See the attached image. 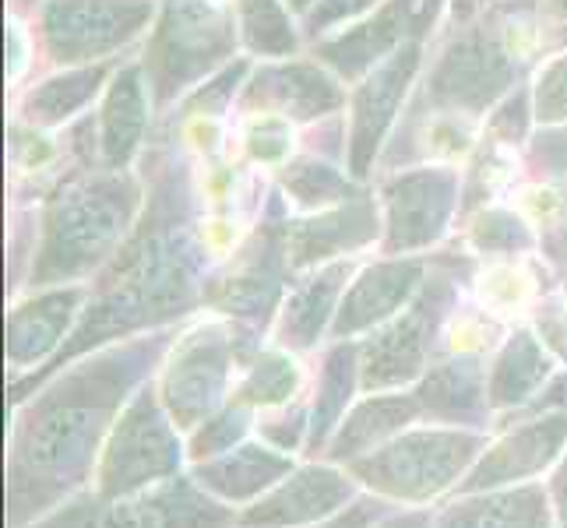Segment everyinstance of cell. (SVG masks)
<instances>
[{"instance_id":"cell-12","label":"cell","mask_w":567,"mask_h":528,"mask_svg":"<svg viewBox=\"0 0 567 528\" xmlns=\"http://www.w3.org/2000/svg\"><path fill=\"white\" fill-rule=\"evenodd\" d=\"M458 208V173L444 166L409 169L384 184V250H423L444 237Z\"/></svg>"},{"instance_id":"cell-45","label":"cell","mask_w":567,"mask_h":528,"mask_svg":"<svg viewBox=\"0 0 567 528\" xmlns=\"http://www.w3.org/2000/svg\"><path fill=\"white\" fill-rule=\"evenodd\" d=\"M533 163L550 173H567V127L543 134L533 148Z\"/></svg>"},{"instance_id":"cell-28","label":"cell","mask_w":567,"mask_h":528,"mask_svg":"<svg viewBox=\"0 0 567 528\" xmlns=\"http://www.w3.org/2000/svg\"><path fill=\"white\" fill-rule=\"evenodd\" d=\"M550 352L533 331H515L497 352L494 370H491V408H525L539 387L550 381Z\"/></svg>"},{"instance_id":"cell-25","label":"cell","mask_w":567,"mask_h":528,"mask_svg":"<svg viewBox=\"0 0 567 528\" xmlns=\"http://www.w3.org/2000/svg\"><path fill=\"white\" fill-rule=\"evenodd\" d=\"M423 416V405L413 395H370L360 405H353L339 423V429L331 434L324 455L331 465H349L370 452H378L388 441H395L405 434L409 423H416Z\"/></svg>"},{"instance_id":"cell-7","label":"cell","mask_w":567,"mask_h":528,"mask_svg":"<svg viewBox=\"0 0 567 528\" xmlns=\"http://www.w3.org/2000/svg\"><path fill=\"white\" fill-rule=\"evenodd\" d=\"M29 528H240V515L205 494L194 476H173L116 500L78 494Z\"/></svg>"},{"instance_id":"cell-37","label":"cell","mask_w":567,"mask_h":528,"mask_svg":"<svg viewBox=\"0 0 567 528\" xmlns=\"http://www.w3.org/2000/svg\"><path fill=\"white\" fill-rule=\"evenodd\" d=\"M244 77H247V64L237 61V64H229L223 68L219 74L212 77V82L198 85L190 95H187V103H184V113H198V116H219L229 103H233V95H237V89L244 85Z\"/></svg>"},{"instance_id":"cell-11","label":"cell","mask_w":567,"mask_h":528,"mask_svg":"<svg viewBox=\"0 0 567 528\" xmlns=\"http://www.w3.org/2000/svg\"><path fill=\"white\" fill-rule=\"evenodd\" d=\"M155 14V0H47L39 32L50 61L64 68L103 64L131 46Z\"/></svg>"},{"instance_id":"cell-20","label":"cell","mask_w":567,"mask_h":528,"mask_svg":"<svg viewBox=\"0 0 567 528\" xmlns=\"http://www.w3.org/2000/svg\"><path fill=\"white\" fill-rule=\"evenodd\" d=\"M420 25H423V0H384L360 25L318 43L315 53L339 77H363L381 61H388L395 50H402L405 35Z\"/></svg>"},{"instance_id":"cell-33","label":"cell","mask_w":567,"mask_h":528,"mask_svg":"<svg viewBox=\"0 0 567 528\" xmlns=\"http://www.w3.org/2000/svg\"><path fill=\"white\" fill-rule=\"evenodd\" d=\"M286 190L289 198L300 208H328V205H342L349 198H357L353 184L346 176L318 159H300L286 169Z\"/></svg>"},{"instance_id":"cell-13","label":"cell","mask_w":567,"mask_h":528,"mask_svg":"<svg viewBox=\"0 0 567 528\" xmlns=\"http://www.w3.org/2000/svg\"><path fill=\"white\" fill-rule=\"evenodd\" d=\"M292 271L286 250V226H261L244 253L219 282L205 289V303H212L226 318H240L247 324H265L279 307L286 276Z\"/></svg>"},{"instance_id":"cell-23","label":"cell","mask_w":567,"mask_h":528,"mask_svg":"<svg viewBox=\"0 0 567 528\" xmlns=\"http://www.w3.org/2000/svg\"><path fill=\"white\" fill-rule=\"evenodd\" d=\"M423 416L447 426H483L491 416V377L480 356H455L430 366L416 384Z\"/></svg>"},{"instance_id":"cell-38","label":"cell","mask_w":567,"mask_h":528,"mask_svg":"<svg viewBox=\"0 0 567 528\" xmlns=\"http://www.w3.org/2000/svg\"><path fill=\"white\" fill-rule=\"evenodd\" d=\"M292 145L289 121L279 113H261L258 121H250L247 127V152L258 163H279L286 159V152Z\"/></svg>"},{"instance_id":"cell-22","label":"cell","mask_w":567,"mask_h":528,"mask_svg":"<svg viewBox=\"0 0 567 528\" xmlns=\"http://www.w3.org/2000/svg\"><path fill=\"white\" fill-rule=\"evenodd\" d=\"M292 473V458L271 444H237L233 452L194 462V483L229 507H250Z\"/></svg>"},{"instance_id":"cell-43","label":"cell","mask_w":567,"mask_h":528,"mask_svg":"<svg viewBox=\"0 0 567 528\" xmlns=\"http://www.w3.org/2000/svg\"><path fill=\"white\" fill-rule=\"evenodd\" d=\"M384 518H388L384 497H357L346 511H339L336 518H328L321 525H310V528H374Z\"/></svg>"},{"instance_id":"cell-4","label":"cell","mask_w":567,"mask_h":528,"mask_svg":"<svg viewBox=\"0 0 567 528\" xmlns=\"http://www.w3.org/2000/svg\"><path fill=\"white\" fill-rule=\"evenodd\" d=\"M486 452L480 429L430 426L405 429L378 452L346 465V473L363 483L374 497L399 504H430L465 479V473Z\"/></svg>"},{"instance_id":"cell-31","label":"cell","mask_w":567,"mask_h":528,"mask_svg":"<svg viewBox=\"0 0 567 528\" xmlns=\"http://www.w3.org/2000/svg\"><path fill=\"white\" fill-rule=\"evenodd\" d=\"M240 39L258 56H289L297 53V29L289 22L282 0H237Z\"/></svg>"},{"instance_id":"cell-40","label":"cell","mask_w":567,"mask_h":528,"mask_svg":"<svg viewBox=\"0 0 567 528\" xmlns=\"http://www.w3.org/2000/svg\"><path fill=\"white\" fill-rule=\"evenodd\" d=\"M261 434L271 447H279V452H297L300 444H307V434H310V413L303 405H292L286 408L282 416L276 420H261Z\"/></svg>"},{"instance_id":"cell-6","label":"cell","mask_w":567,"mask_h":528,"mask_svg":"<svg viewBox=\"0 0 567 528\" xmlns=\"http://www.w3.org/2000/svg\"><path fill=\"white\" fill-rule=\"evenodd\" d=\"M181 426L163 405L159 387L145 381L110 429L100 465H95V494L106 500L142 494L155 483L181 476Z\"/></svg>"},{"instance_id":"cell-39","label":"cell","mask_w":567,"mask_h":528,"mask_svg":"<svg viewBox=\"0 0 567 528\" xmlns=\"http://www.w3.org/2000/svg\"><path fill=\"white\" fill-rule=\"evenodd\" d=\"M529 92L518 89V92H507L504 103L491 113V134L501 142V145H515L525 138V131H529Z\"/></svg>"},{"instance_id":"cell-46","label":"cell","mask_w":567,"mask_h":528,"mask_svg":"<svg viewBox=\"0 0 567 528\" xmlns=\"http://www.w3.org/2000/svg\"><path fill=\"white\" fill-rule=\"evenodd\" d=\"M543 253L550 261L564 265L567 268V194H564V201H560V211H557V219L543 229Z\"/></svg>"},{"instance_id":"cell-8","label":"cell","mask_w":567,"mask_h":528,"mask_svg":"<svg viewBox=\"0 0 567 528\" xmlns=\"http://www.w3.org/2000/svg\"><path fill=\"white\" fill-rule=\"evenodd\" d=\"M254 349V331L237 324H202L173 345L159 377V398L181 429L202 426L226 405L229 377Z\"/></svg>"},{"instance_id":"cell-49","label":"cell","mask_w":567,"mask_h":528,"mask_svg":"<svg viewBox=\"0 0 567 528\" xmlns=\"http://www.w3.org/2000/svg\"><path fill=\"white\" fill-rule=\"evenodd\" d=\"M546 4H550V11L557 18H564V22H567V0H546Z\"/></svg>"},{"instance_id":"cell-15","label":"cell","mask_w":567,"mask_h":528,"mask_svg":"<svg viewBox=\"0 0 567 528\" xmlns=\"http://www.w3.org/2000/svg\"><path fill=\"white\" fill-rule=\"evenodd\" d=\"M564 452H567V408L564 413L525 420L518 429L504 434L494 447H486L480 462L458 483V497L529 483L533 476L546 473Z\"/></svg>"},{"instance_id":"cell-5","label":"cell","mask_w":567,"mask_h":528,"mask_svg":"<svg viewBox=\"0 0 567 528\" xmlns=\"http://www.w3.org/2000/svg\"><path fill=\"white\" fill-rule=\"evenodd\" d=\"M237 35L240 22L233 18V0H169L142 64L155 106L173 103L233 56Z\"/></svg>"},{"instance_id":"cell-9","label":"cell","mask_w":567,"mask_h":528,"mask_svg":"<svg viewBox=\"0 0 567 528\" xmlns=\"http://www.w3.org/2000/svg\"><path fill=\"white\" fill-rule=\"evenodd\" d=\"M518 77V56L507 43L497 18L491 22L465 25L444 43L434 71L426 77L423 103L444 110L476 116L486 106H494Z\"/></svg>"},{"instance_id":"cell-21","label":"cell","mask_w":567,"mask_h":528,"mask_svg":"<svg viewBox=\"0 0 567 528\" xmlns=\"http://www.w3.org/2000/svg\"><path fill=\"white\" fill-rule=\"evenodd\" d=\"M378 208L367 201V194H357L331 211L307 222H286V250L292 271L315 268L321 261H336L339 253L360 250L378 237Z\"/></svg>"},{"instance_id":"cell-41","label":"cell","mask_w":567,"mask_h":528,"mask_svg":"<svg viewBox=\"0 0 567 528\" xmlns=\"http://www.w3.org/2000/svg\"><path fill=\"white\" fill-rule=\"evenodd\" d=\"M374 4H378V0H318V8L307 11V29L315 35H321L328 29L349 22V18H360Z\"/></svg>"},{"instance_id":"cell-29","label":"cell","mask_w":567,"mask_h":528,"mask_svg":"<svg viewBox=\"0 0 567 528\" xmlns=\"http://www.w3.org/2000/svg\"><path fill=\"white\" fill-rule=\"evenodd\" d=\"M360 384V345L353 342H336L324 352L318 395L310 405V434H307V452L318 455L328 447L331 434L346 420V408L353 402V391Z\"/></svg>"},{"instance_id":"cell-51","label":"cell","mask_w":567,"mask_h":528,"mask_svg":"<svg viewBox=\"0 0 567 528\" xmlns=\"http://www.w3.org/2000/svg\"><path fill=\"white\" fill-rule=\"evenodd\" d=\"M560 468H564V473H567V452H564V462H560Z\"/></svg>"},{"instance_id":"cell-16","label":"cell","mask_w":567,"mask_h":528,"mask_svg":"<svg viewBox=\"0 0 567 528\" xmlns=\"http://www.w3.org/2000/svg\"><path fill=\"white\" fill-rule=\"evenodd\" d=\"M420 71V43H405L381 61L353 95V124H349V169L353 176H367L374 166V155L384 145L388 127L395 124V113L405 100L409 85Z\"/></svg>"},{"instance_id":"cell-50","label":"cell","mask_w":567,"mask_h":528,"mask_svg":"<svg viewBox=\"0 0 567 528\" xmlns=\"http://www.w3.org/2000/svg\"><path fill=\"white\" fill-rule=\"evenodd\" d=\"M286 4H289L292 11H310V4H315V0H286Z\"/></svg>"},{"instance_id":"cell-17","label":"cell","mask_w":567,"mask_h":528,"mask_svg":"<svg viewBox=\"0 0 567 528\" xmlns=\"http://www.w3.org/2000/svg\"><path fill=\"white\" fill-rule=\"evenodd\" d=\"M89 297L92 286H50L43 292H35L32 300L18 303L8 318V345H4L11 370L47 366L68 342Z\"/></svg>"},{"instance_id":"cell-27","label":"cell","mask_w":567,"mask_h":528,"mask_svg":"<svg viewBox=\"0 0 567 528\" xmlns=\"http://www.w3.org/2000/svg\"><path fill=\"white\" fill-rule=\"evenodd\" d=\"M145 124H148L145 68L131 64L113 74L100 116V152L106 169H127V163L138 155L145 142Z\"/></svg>"},{"instance_id":"cell-44","label":"cell","mask_w":567,"mask_h":528,"mask_svg":"<svg viewBox=\"0 0 567 528\" xmlns=\"http://www.w3.org/2000/svg\"><path fill=\"white\" fill-rule=\"evenodd\" d=\"M564 408H567V370L546 381L539 387V395L525 408H518V416L533 420V416H546V413H564Z\"/></svg>"},{"instance_id":"cell-26","label":"cell","mask_w":567,"mask_h":528,"mask_svg":"<svg viewBox=\"0 0 567 528\" xmlns=\"http://www.w3.org/2000/svg\"><path fill=\"white\" fill-rule=\"evenodd\" d=\"M349 271H353L349 261H328L324 268L310 271L303 282L289 289L276 328V339L282 349L303 352L324 335V328L339 314V297L346 289Z\"/></svg>"},{"instance_id":"cell-34","label":"cell","mask_w":567,"mask_h":528,"mask_svg":"<svg viewBox=\"0 0 567 528\" xmlns=\"http://www.w3.org/2000/svg\"><path fill=\"white\" fill-rule=\"evenodd\" d=\"M250 423H254L250 405H244L240 398L226 402L219 413H212L202 426H194L187 455L194 462H208V458H219V455L233 452L237 444H244Z\"/></svg>"},{"instance_id":"cell-30","label":"cell","mask_w":567,"mask_h":528,"mask_svg":"<svg viewBox=\"0 0 567 528\" xmlns=\"http://www.w3.org/2000/svg\"><path fill=\"white\" fill-rule=\"evenodd\" d=\"M106 77H110V64H85L56 77H47L43 85L32 89L22 100V121L29 127H56L71 121L103 89Z\"/></svg>"},{"instance_id":"cell-3","label":"cell","mask_w":567,"mask_h":528,"mask_svg":"<svg viewBox=\"0 0 567 528\" xmlns=\"http://www.w3.org/2000/svg\"><path fill=\"white\" fill-rule=\"evenodd\" d=\"M138 205L142 187L127 169H106L64 184L43 211L29 271L32 289L82 282L103 271L124 247Z\"/></svg>"},{"instance_id":"cell-53","label":"cell","mask_w":567,"mask_h":528,"mask_svg":"<svg viewBox=\"0 0 567 528\" xmlns=\"http://www.w3.org/2000/svg\"><path fill=\"white\" fill-rule=\"evenodd\" d=\"M473 4H476V0H473Z\"/></svg>"},{"instance_id":"cell-35","label":"cell","mask_w":567,"mask_h":528,"mask_svg":"<svg viewBox=\"0 0 567 528\" xmlns=\"http://www.w3.org/2000/svg\"><path fill=\"white\" fill-rule=\"evenodd\" d=\"M468 240L480 253H522L536 247V232L525 226L522 215L507 208H486L476 215Z\"/></svg>"},{"instance_id":"cell-10","label":"cell","mask_w":567,"mask_h":528,"mask_svg":"<svg viewBox=\"0 0 567 528\" xmlns=\"http://www.w3.org/2000/svg\"><path fill=\"white\" fill-rule=\"evenodd\" d=\"M455 303V279L434 276L413 297L402 314L374 328V339L360 345V384L367 391H388L413 384L426 374L437 328Z\"/></svg>"},{"instance_id":"cell-18","label":"cell","mask_w":567,"mask_h":528,"mask_svg":"<svg viewBox=\"0 0 567 528\" xmlns=\"http://www.w3.org/2000/svg\"><path fill=\"white\" fill-rule=\"evenodd\" d=\"M423 282H426V261L405 258V253L363 268L357 282L346 289L339 314L331 321V335L339 342H349L360 331L388 324L395 314H402V307L413 303Z\"/></svg>"},{"instance_id":"cell-42","label":"cell","mask_w":567,"mask_h":528,"mask_svg":"<svg viewBox=\"0 0 567 528\" xmlns=\"http://www.w3.org/2000/svg\"><path fill=\"white\" fill-rule=\"evenodd\" d=\"M539 335L567 363V282L554 300L539 307Z\"/></svg>"},{"instance_id":"cell-52","label":"cell","mask_w":567,"mask_h":528,"mask_svg":"<svg viewBox=\"0 0 567 528\" xmlns=\"http://www.w3.org/2000/svg\"><path fill=\"white\" fill-rule=\"evenodd\" d=\"M22 4H25V0H22Z\"/></svg>"},{"instance_id":"cell-48","label":"cell","mask_w":567,"mask_h":528,"mask_svg":"<svg viewBox=\"0 0 567 528\" xmlns=\"http://www.w3.org/2000/svg\"><path fill=\"white\" fill-rule=\"evenodd\" d=\"M378 528H434V521L423 511H405V515H388Z\"/></svg>"},{"instance_id":"cell-14","label":"cell","mask_w":567,"mask_h":528,"mask_svg":"<svg viewBox=\"0 0 567 528\" xmlns=\"http://www.w3.org/2000/svg\"><path fill=\"white\" fill-rule=\"evenodd\" d=\"M357 500V479L336 465H303L240 511V528H310Z\"/></svg>"},{"instance_id":"cell-32","label":"cell","mask_w":567,"mask_h":528,"mask_svg":"<svg viewBox=\"0 0 567 528\" xmlns=\"http://www.w3.org/2000/svg\"><path fill=\"white\" fill-rule=\"evenodd\" d=\"M297 384H300V370L282 349L261 352V356H254V363L247 366V374L237 387V398L250 408H271V405L289 402Z\"/></svg>"},{"instance_id":"cell-36","label":"cell","mask_w":567,"mask_h":528,"mask_svg":"<svg viewBox=\"0 0 567 528\" xmlns=\"http://www.w3.org/2000/svg\"><path fill=\"white\" fill-rule=\"evenodd\" d=\"M533 100H536V121L546 127H560L567 124V53L554 56L536 77V89H533Z\"/></svg>"},{"instance_id":"cell-47","label":"cell","mask_w":567,"mask_h":528,"mask_svg":"<svg viewBox=\"0 0 567 528\" xmlns=\"http://www.w3.org/2000/svg\"><path fill=\"white\" fill-rule=\"evenodd\" d=\"M550 497H554V511H557V525L567 528V473L557 468V476L550 483Z\"/></svg>"},{"instance_id":"cell-1","label":"cell","mask_w":567,"mask_h":528,"mask_svg":"<svg viewBox=\"0 0 567 528\" xmlns=\"http://www.w3.org/2000/svg\"><path fill=\"white\" fill-rule=\"evenodd\" d=\"M169 345V331L103 345L18 405L8 455V528H29L92 479L116 416L152 381Z\"/></svg>"},{"instance_id":"cell-24","label":"cell","mask_w":567,"mask_h":528,"mask_svg":"<svg viewBox=\"0 0 567 528\" xmlns=\"http://www.w3.org/2000/svg\"><path fill=\"white\" fill-rule=\"evenodd\" d=\"M434 528H560L554 497L536 483L465 494L447 504Z\"/></svg>"},{"instance_id":"cell-2","label":"cell","mask_w":567,"mask_h":528,"mask_svg":"<svg viewBox=\"0 0 567 528\" xmlns=\"http://www.w3.org/2000/svg\"><path fill=\"white\" fill-rule=\"evenodd\" d=\"M190 198L184 176H166L155 184V198L145 222L113 253L100 271L92 297L78 318L61 352L32 370L29 377L11 381V402L22 405L35 387L61 374L74 360L113 345L121 339L169 324L205 300V247L190 226Z\"/></svg>"},{"instance_id":"cell-19","label":"cell","mask_w":567,"mask_h":528,"mask_svg":"<svg viewBox=\"0 0 567 528\" xmlns=\"http://www.w3.org/2000/svg\"><path fill=\"white\" fill-rule=\"evenodd\" d=\"M346 103L339 77L321 64H265L244 85V110L279 113L286 121H321Z\"/></svg>"}]
</instances>
